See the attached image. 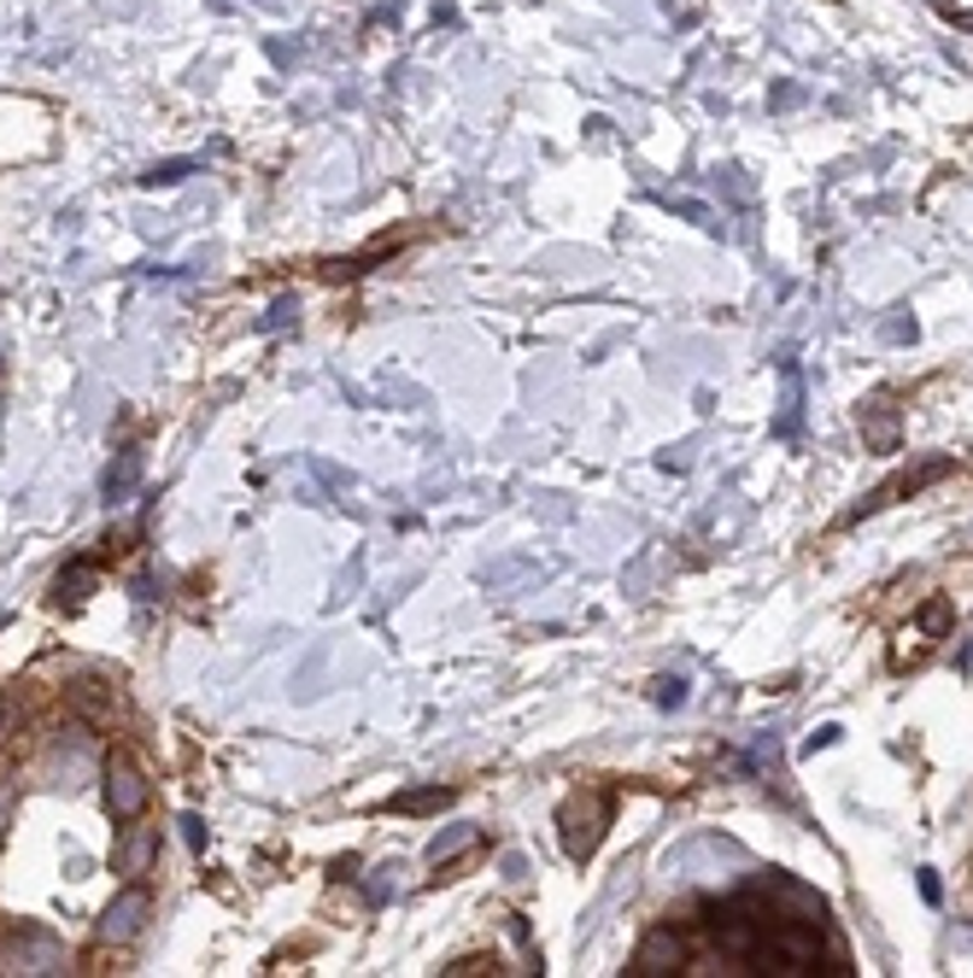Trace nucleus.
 Returning <instances> with one entry per match:
<instances>
[{
  "instance_id": "obj_11",
  "label": "nucleus",
  "mask_w": 973,
  "mask_h": 978,
  "mask_svg": "<svg viewBox=\"0 0 973 978\" xmlns=\"http://www.w3.org/2000/svg\"><path fill=\"white\" fill-rule=\"evenodd\" d=\"M457 792L452 785H422V792H399L394 797V815H440Z\"/></svg>"
},
{
  "instance_id": "obj_6",
  "label": "nucleus",
  "mask_w": 973,
  "mask_h": 978,
  "mask_svg": "<svg viewBox=\"0 0 973 978\" xmlns=\"http://www.w3.org/2000/svg\"><path fill=\"white\" fill-rule=\"evenodd\" d=\"M142 809H147V780H142V767L112 762V767H106V815H112V820H135Z\"/></svg>"
},
{
  "instance_id": "obj_21",
  "label": "nucleus",
  "mask_w": 973,
  "mask_h": 978,
  "mask_svg": "<svg viewBox=\"0 0 973 978\" xmlns=\"http://www.w3.org/2000/svg\"><path fill=\"white\" fill-rule=\"evenodd\" d=\"M955 24H962V30H973V12H955Z\"/></svg>"
},
{
  "instance_id": "obj_19",
  "label": "nucleus",
  "mask_w": 973,
  "mask_h": 978,
  "mask_svg": "<svg viewBox=\"0 0 973 978\" xmlns=\"http://www.w3.org/2000/svg\"><path fill=\"white\" fill-rule=\"evenodd\" d=\"M452 978H464V973H499V960L493 955H469V960H457V967H446Z\"/></svg>"
},
{
  "instance_id": "obj_3",
  "label": "nucleus",
  "mask_w": 973,
  "mask_h": 978,
  "mask_svg": "<svg viewBox=\"0 0 973 978\" xmlns=\"http://www.w3.org/2000/svg\"><path fill=\"white\" fill-rule=\"evenodd\" d=\"M692 967V937L680 925H657L634 949V973H687Z\"/></svg>"
},
{
  "instance_id": "obj_8",
  "label": "nucleus",
  "mask_w": 973,
  "mask_h": 978,
  "mask_svg": "<svg viewBox=\"0 0 973 978\" xmlns=\"http://www.w3.org/2000/svg\"><path fill=\"white\" fill-rule=\"evenodd\" d=\"M94 592V557H77V562H65L59 580H54V598L59 604H82V598Z\"/></svg>"
},
{
  "instance_id": "obj_9",
  "label": "nucleus",
  "mask_w": 973,
  "mask_h": 978,
  "mask_svg": "<svg viewBox=\"0 0 973 978\" xmlns=\"http://www.w3.org/2000/svg\"><path fill=\"white\" fill-rule=\"evenodd\" d=\"M152 850H159V827H135L124 844H117V867H124V873H147Z\"/></svg>"
},
{
  "instance_id": "obj_5",
  "label": "nucleus",
  "mask_w": 973,
  "mask_h": 978,
  "mask_svg": "<svg viewBox=\"0 0 973 978\" xmlns=\"http://www.w3.org/2000/svg\"><path fill=\"white\" fill-rule=\"evenodd\" d=\"M147 914H152V897H147L142 885H129L124 897H117L106 914H100V937H106V943H129V937L147 925Z\"/></svg>"
},
{
  "instance_id": "obj_4",
  "label": "nucleus",
  "mask_w": 973,
  "mask_h": 978,
  "mask_svg": "<svg viewBox=\"0 0 973 978\" xmlns=\"http://www.w3.org/2000/svg\"><path fill=\"white\" fill-rule=\"evenodd\" d=\"M7 960L19 973H65V949L47 932H36V925H19V932L7 937Z\"/></svg>"
},
{
  "instance_id": "obj_13",
  "label": "nucleus",
  "mask_w": 973,
  "mask_h": 978,
  "mask_svg": "<svg viewBox=\"0 0 973 978\" xmlns=\"http://www.w3.org/2000/svg\"><path fill=\"white\" fill-rule=\"evenodd\" d=\"M950 469H955V457H927V463H920L915 475H903V480H897V492H920V487H927V480L950 475Z\"/></svg>"
},
{
  "instance_id": "obj_20",
  "label": "nucleus",
  "mask_w": 973,
  "mask_h": 978,
  "mask_svg": "<svg viewBox=\"0 0 973 978\" xmlns=\"http://www.w3.org/2000/svg\"><path fill=\"white\" fill-rule=\"evenodd\" d=\"M920 897H927V902H938V897H944V890H938V873H932V867L920 873Z\"/></svg>"
},
{
  "instance_id": "obj_10",
  "label": "nucleus",
  "mask_w": 973,
  "mask_h": 978,
  "mask_svg": "<svg viewBox=\"0 0 973 978\" xmlns=\"http://www.w3.org/2000/svg\"><path fill=\"white\" fill-rule=\"evenodd\" d=\"M862 428H868V440H874V452H892V445H897V410L885 399L862 405Z\"/></svg>"
},
{
  "instance_id": "obj_2",
  "label": "nucleus",
  "mask_w": 973,
  "mask_h": 978,
  "mask_svg": "<svg viewBox=\"0 0 973 978\" xmlns=\"http://www.w3.org/2000/svg\"><path fill=\"white\" fill-rule=\"evenodd\" d=\"M604 820H610V797L604 792H580V797L563 803V815H557L563 855H569V862H587V855L599 850V838H604Z\"/></svg>"
},
{
  "instance_id": "obj_7",
  "label": "nucleus",
  "mask_w": 973,
  "mask_h": 978,
  "mask_svg": "<svg viewBox=\"0 0 973 978\" xmlns=\"http://www.w3.org/2000/svg\"><path fill=\"white\" fill-rule=\"evenodd\" d=\"M135 480H142V445H124L117 463L106 469V504H124L135 492Z\"/></svg>"
},
{
  "instance_id": "obj_12",
  "label": "nucleus",
  "mask_w": 973,
  "mask_h": 978,
  "mask_svg": "<svg viewBox=\"0 0 973 978\" xmlns=\"http://www.w3.org/2000/svg\"><path fill=\"white\" fill-rule=\"evenodd\" d=\"M475 838H482V832H475V827H452V832H440V838H434V844H429V862H434V867H446V862H452V855H464V850H475Z\"/></svg>"
},
{
  "instance_id": "obj_18",
  "label": "nucleus",
  "mask_w": 973,
  "mask_h": 978,
  "mask_svg": "<svg viewBox=\"0 0 973 978\" xmlns=\"http://www.w3.org/2000/svg\"><path fill=\"white\" fill-rule=\"evenodd\" d=\"M920 627H927V633H944L950 627V604H944V598H932V604L920 610Z\"/></svg>"
},
{
  "instance_id": "obj_14",
  "label": "nucleus",
  "mask_w": 973,
  "mask_h": 978,
  "mask_svg": "<svg viewBox=\"0 0 973 978\" xmlns=\"http://www.w3.org/2000/svg\"><path fill=\"white\" fill-rule=\"evenodd\" d=\"M652 703H657V709H680V703H687V680H680V674H663V680L652 685Z\"/></svg>"
},
{
  "instance_id": "obj_1",
  "label": "nucleus",
  "mask_w": 973,
  "mask_h": 978,
  "mask_svg": "<svg viewBox=\"0 0 973 978\" xmlns=\"http://www.w3.org/2000/svg\"><path fill=\"white\" fill-rule=\"evenodd\" d=\"M692 967L715 973H850L845 943L827 932L822 897H810L787 873H762L722 902H704L692 925Z\"/></svg>"
},
{
  "instance_id": "obj_16",
  "label": "nucleus",
  "mask_w": 973,
  "mask_h": 978,
  "mask_svg": "<svg viewBox=\"0 0 973 978\" xmlns=\"http://www.w3.org/2000/svg\"><path fill=\"white\" fill-rule=\"evenodd\" d=\"M294 317H299V299H276V305H270V311L259 317V329H264V334H270V329H287Z\"/></svg>"
},
{
  "instance_id": "obj_15",
  "label": "nucleus",
  "mask_w": 973,
  "mask_h": 978,
  "mask_svg": "<svg viewBox=\"0 0 973 978\" xmlns=\"http://www.w3.org/2000/svg\"><path fill=\"white\" fill-rule=\"evenodd\" d=\"M797 405H804V393H797V369L787 364V410H780L774 434H792V428H797Z\"/></svg>"
},
{
  "instance_id": "obj_17",
  "label": "nucleus",
  "mask_w": 973,
  "mask_h": 978,
  "mask_svg": "<svg viewBox=\"0 0 973 978\" xmlns=\"http://www.w3.org/2000/svg\"><path fill=\"white\" fill-rule=\"evenodd\" d=\"M188 170H194V164H188V159H170V164H152V170H147V177H142V182H147V187H159V182H182V177H188Z\"/></svg>"
}]
</instances>
